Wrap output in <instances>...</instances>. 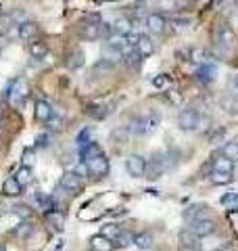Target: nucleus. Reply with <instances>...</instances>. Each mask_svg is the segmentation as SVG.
<instances>
[{
    "instance_id": "1",
    "label": "nucleus",
    "mask_w": 238,
    "mask_h": 251,
    "mask_svg": "<svg viewBox=\"0 0 238 251\" xmlns=\"http://www.w3.org/2000/svg\"><path fill=\"white\" fill-rule=\"evenodd\" d=\"M157 126H159V113L146 111V113H142L138 117H134V120L128 124V130L136 136H148L157 130Z\"/></svg>"
},
{
    "instance_id": "2",
    "label": "nucleus",
    "mask_w": 238,
    "mask_h": 251,
    "mask_svg": "<svg viewBox=\"0 0 238 251\" xmlns=\"http://www.w3.org/2000/svg\"><path fill=\"white\" fill-rule=\"evenodd\" d=\"M4 99H9L11 103H15V105L23 103V100L27 99V84H25V80H21V77L13 80L9 88L4 90Z\"/></svg>"
},
{
    "instance_id": "3",
    "label": "nucleus",
    "mask_w": 238,
    "mask_h": 251,
    "mask_svg": "<svg viewBox=\"0 0 238 251\" xmlns=\"http://www.w3.org/2000/svg\"><path fill=\"white\" fill-rule=\"evenodd\" d=\"M59 186L63 188V191L71 193V195H77L84 188V180H82V176H79V174H75L73 170H69V172H65V174L61 176Z\"/></svg>"
},
{
    "instance_id": "4",
    "label": "nucleus",
    "mask_w": 238,
    "mask_h": 251,
    "mask_svg": "<svg viewBox=\"0 0 238 251\" xmlns=\"http://www.w3.org/2000/svg\"><path fill=\"white\" fill-rule=\"evenodd\" d=\"M84 163H86V168H88V174L94 178H105L109 174V159L102 153L92 157L88 161H84Z\"/></svg>"
},
{
    "instance_id": "5",
    "label": "nucleus",
    "mask_w": 238,
    "mask_h": 251,
    "mask_svg": "<svg viewBox=\"0 0 238 251\" xmlns=\"http://www.w3.org/2000/svg\"><path fill=\"white\" fill-rule=\"evenodd\" d=\"M144 168H146V159L140 155H130L125 159V170L132 178H142L144 176Z\"/></svg>"
},
{
    "instance_id": "6",
    "label": "nucleus",
    "mask_w": 238,
    "mask_h": 251,
    "mask_svg": "<svg viewBox=\"0 0 238 251\" xmlns=\"http://www.w3.org/2000/svg\"><path fill=\"white\" fill-rule=\"evenodd\" d=\"M198 113L194 111V109H182L180 115H178V126L182 130H194L198 128Z\"/></svg>"
},
{
    "instance_id": "7",
    "label": "nucleus",
    "mask_w": 238,
    "mask_h": 251,
    "mask_svg": "<svg viewBox=\"0 0 238 251\" xmlns=\"http://www.w3.org/2000/svg\"><path fill=\"white\" fill-rule=\"evenodd\" d=\"M194 232L196 239H205L209 237V234L215 232V222L209 218H203V220H196V222H192V228H190Z\"/></svg>"
},
{
    "instance_id": "8",
    "label": "nucleus",
    "mask_w": 238,
    "mask_h": 251,
    "mask_svg": "<svg viewBox=\"0 0 238 251\" xmlns=\"http://www.w3.org/2000/svg\"><path fill=\"white\" fill-rule=\"evenodd\" d=\"M215 40L219 46H230L234 42V29L230 23H219L215 29Z\"/></svg>"
},
{
    "instance_id": "9",
    "label": "nucleus",
    "mask_w": 238,
    "mask_h": 251,
    "mask_svg": "<svg viewBox=\"0 0 238 251\" xmlns=\"http://www.w3.org/2000/svg\"><path fill=\"white\" fill-rule=\"evenodd\" d=\"M165 25H167V21H165L163 15L159 13H150L146 17V29L150 31V34H163Z\"/></svg>"
},
{
    "instance_id": "10",
    "label": "nucleus",
    "mask_w": 238,
    "mask_h": 251,
    "mask_svg": "<svg viewBox=\"0 0 238 251\" xmlns=\"http://www.w3.org/2000/svg\"><path fill=\"white\" fill-rule=\"evenodd\" d=\"M38 23H34V21H21L19 23V38L23 42H31L34 38L38 36Z\"/></svg>"
},
{
    "instance_id": "11",
    "label": "nucleus",
    "mask_w": 238,
    "mask_h": 251,
    "mask_svg": "<svg viewBox=\"0 0 238 251\" xmlns=\"http://www.w3.org/2000/svg\"><path fill=\"white\" fill-rule=\"evenodd\" d=\"M100 57H102V61L111 63V65H117L119 61H123V50H121V49H117V46L107 44V46H102Z\"/></svg>"
},
{
    "instance_id": "12",
    "label": "nucleus",
    "mask_w": 238,
    "mask_h": 251,
    "mask_svg": "<svg viewBox=\"0 0 238 251\" xmlns=\"http://www.w3.org/2000/svg\"><path fill=\"white\" fill-rule=\"evenodd\" d=\"M123 61H125V65H128L130 69H140L142 57H140V52L136 50V46H125L123 49Z\"/></svg>"
},
{
    "instance_id": "13",
    "label": "nucleus",
    "mask_w": 238,
    "mask_h": 251,
    "mask_svg": "<svg viewBox=\"0 0 238 251\" xmlns=\"http://www.w3.org/2000/svg\"><path fill=\"white\" fill-rule=\"evenodd\" d=\"M100 23H84V25H79V38L82 40H98L100 38Z\"/></svg>"
},
{
    "instance_id": "14",
    "label": "nucleus",
    "mask_w": 238,
    "mask_h": 251,
    "mask_svg": "<svg viewBox=\"0 0 238 251\" xmlns=\"http://www.w3.org/2000/svg\"><path fill=\"white\" fill-rule=\"evenodd\" d=\"M84 63H86V54H84V50H79V49H75V50H71L67 57H65V67L67 69H79V67H84Z\"/></svg>"
},
{
    "instance_id": "15",
    "label": "nucleus",
    "mask_w": 238,
    "mask_h": 251,
    "mask_svg": "<svg viewBox=\"0 0 238 251\" xmlns=\"http://www.w3.org/2000/svg\"><path fill=\"white\" fill-rule=\"evenodd\" d=\"M36 120L38 122H42V124H48L50 120H52V115H54V111H52V107L46 103V100H38L36 103Z\"/></svg>"
},
{
    "instance_id": "16",
    "label": "nucleus",
    "mask_w": 238,
    "mask_h": 251,
    "mask_svg": "<svg viewBox=\"0 0 238 251\" xmlns=\"http://www.w3.org/2000/svg\"><path fill=\"white\" fill-rule=\"evenodd\" d=\"M34 232H36V226H34V222H29V220H23V222L17 226V228L13 230L15 239H19V241H27Z\"/></svg>"
},
{
    "instance_id": "17",
    "label": "nucleus",
    "mask_w": 238,
    "mask_h": 251,
    "mask_svg": "<svg viewBox=\"0 0 238 251\" xmlns=\"http://www.w3.org/2000/svg\"><path fill=\"white\" fill-rule=\"evenodd\" d=\"M215 74H217V69H215V65H211V63H203V65L196 69V77L203 84H209L211 80H215Z\"/></svg>"
},
{
    "instance_id": "18",
    "label": "nucleus",
    "mask_w": 238,
    "mask_h": 251,
    "mask_svg": "<svg viewBox=\"0 0 238 251\" xmlns=\"http://www.w3.org/2000/svg\"><path fill=\"white\" fill-rule=\"evenodd\" d=\"M23 193V186L17 182V178H6L2 184V195L4 197H19Z\"/></svg>"
},
{
    "instance_id": "19",
    "label": "nucleus",
    "mask_w": 238,
    "mask_h": 251,
    "mask_svg": "<svg viewBox=\"0 0 238 251\" xmlns=\"http://www.w3.org/2000/svg\"><path fill=\"white\" fill-rule=\"evenodd\" d=\"M44 220H46V224H48L52 230H61L63 226H65V216H63L61 211H57V209L44 214Z\"/></svg>"
},
{
    "instance_id": "20",
    "label": "nucleus",
    "mask_w": 238,
    "mask_h": 251,
    "mask_svg": "<svg viewBox=\"0 0 238 251\" xmlns=\"http://www.w3.org/2000/svg\"><path fill=\"white\" fill-rule=\"evenodd\" d=\"M113 31H115V34H119V36H130L132 31H134V23H132V19H128V17H119V19L113 23Z\"/></svg>"
},
{
    "instance_id": "21",
    "label": "nucleus",
    "mask_w": 238,
    "mask_h": 251,
    "mask_svg": "<svg viewBox=\"0 0 238 251\" xmlns=\"http://www.w3.org/2000/svg\"><path fill=\"white\" fill-rule=\"evenodd\" d=\"M136 50L140 52L142 59H146V57H150V54L155 52V44H153V40H150L148 36H140V40L136 44Z\"/></svg>"
},
{
    "instance_id": "22",
    "label": "nucleus",
    "mask_w": 238,
    "mask_h": 251,
    "mask_svg": "<svg viewBox=\"0 0 238 251\" xmlns=\"http://www.w3.org/2000/svg\"><path fill=\"white\" fill-rule=\"evenodd\" d=\"M90 247H92V251H113V241H109V239H105L102 234H96V237H92L90 239Z\"/></svg>"
},
{
    "instance_id": "23",
    "label": "nucleus",
    "mask_w": 238,
    "mask_h": 251,
    "mask_svg": "<svg viewBox=\"0 0 238 251\" xmlns=\"http://www.w3.org/2000/svg\"><path fill=\"white\" fill-rule=\"evenodd\" d=\"M163 168H161V163H159L155 157L150 161H146V168H144V176L148 178V180H157L159 176H163Z\"/></svg>"
},
{
    "instance_id": "24",
    "label": "nucleus",
    "mask_w": 238,
    "mask_h": 251,
    "mask_svg": "<svg viewBox=\"0 0 238 251\" xmlns=\"http://www.w3.org/2000/svg\"><path fill=\"white\" fill-rule=\"evenodd\" d=\"M213 172H224V174H232L234 172V161H230L228 157H217L215 161H213Z\"/></svg>"
},
{
    "instance_id": "25",
    "label": "nucleus",
    "mask_w": 238,
    "mask_h": 251,
    "mask_svg": "<svg viewBox=\"0 0 238 251\" xmlns=\"http://www.w3.org/2000/svg\"><path fill=\"white\" fill-rule=\"evenodd\" d=\"M178 239H180V245H182V249L198 247V239L194 237V232H192V230H182Z\"/></svg>"
},
{
    "instance_id": "26",
    "label": "nucleus",
    "mask_w": 238,
    "mask_h": 251,
    "mask_svg": "<svg viewBox=\"0 0 238 251\" xmlns=\"http://www.w3.org/2000/svg\"><path fill=\"white\" fill-rule=\"evenodd\" d=\"M207 211V207L205 205H190L186 211H184V218L188 220V222H196V220H203L201 216Z\"/></svg>"
},
{
    "instance_id": "27",
    "label": "nucleus",
    "mask_w": 238,
    "mask_h": 251,
    "mask_svg": "<svg viewBox=\"0 0 238 251\" xmlns=\"http://www.w3.org/2000/svg\"><path fill=\"white\" fill-rule=\"evenodd\" d=\"M153 243H155V239L150 232H140V234H136V239H134V245L138 249H150Z\"/></svg>"
},
{
    "instance_id": "28",
    "label": "nucleus",
    "mask_w": 238,
    "mask_h": 251,
    "mask_svg": "<svg viewBox=\"0 0 238 251\" xmlns=\"http://www.w3.org/2000/svg\"><path fill=\"white\" fill-rule=\"evenodd\" d=\"M134 239H136V234L130 232V230H121L119 232V237L113 241L115 247H128V245H134Z\"/></svg>"
},
{
    "instance_id": "29",
    "label": "nucleus",
    "mask_w": 238,
    "mask_h": 251,
    "mask_svg": "<svg viewBox=\"0 0 238 251\" xmlns=\"http://www.w3.org/2000/svg\"><path fill=\"white\" fill-rule=\"evenodd\" d=\"M119 232H121V226H119V224H105V226H102V228H100V234H102V237H105V239H109V241H115L117 237H119Z\"/></svg>"
},
{
    "instance_id": "30",
    "label": "nucleus",
    "mask_w": 238,
    "mask_h": 251,
    "mask_svg": "<svg viewBox=\"0 0 238 251\" xmlns=\"http://www.w3.org/2000/svg\"><path fill=\"white\" fill-rule=\"evenodd\" d=\"M102 151H100V147L96 145V143H90V145H86L84 149H79V155H82V161H88V159H92V157H96V155H100Z\"/></svg>"
},
{
    "instance_id": "31",
    "label": "nucleus",
    "mask_w": 238,
    "mask_h": 251,
    "mask_svg": "<svg viewBox=\"0 0 238 251\" xmlns=\"http://www.w3.org/2000/svg\"><path fill=\"white\" fill-rule=\"evenodd\" d=\"M46 52H48V46H46V42H29V54L34 59L46 57Z\"/></svg>"
},
{
    "instance_id": "32",
    "label": "nucleus",
    "mask_w": 238,
    "mask_h": 251,
    "mask_svg": "<svg viewBox=\"0 0 238 251\" xmlns=\"http://www.w3.org/2000/svg\"><path fill=\"white\" fill-rule=\"evenodd\" d=\"M221 155L236 163L238 161V143H236V140H232V143H226L224 149H221Z\"/></svg>"
},
{
    "instance_id": "33",
    "label": "nucleus",
    "mask_w": 238,
    "mask_h": 251,
    "mask_svg": "<svg viewBox=\"0 0 238 251\" xmlns=\"http://www.w3.org/2000/svg\"><path fill=\"white\" fill-rule=\"evenodd\" d=\"M109 105H92L88 107V115L94 117V120H102V117H107L109 115Z\"/></svg>"
},
{
    "instance_id": "34",
    "label": "nucleus",
    "mask_w": 238,
    "mask_h": 251,
    "mask_svg": "<svg viewBox=\"0 0 238 251\" xmlns=\"http://www.w3.org/2000/svg\"><path fill=\"white\" fill-rule=\"evenodd\" d=\"M15 178H17V182H19L23 188L29 186V184H31V180H34V176H31V168H21Z\"/></svg>"
},
{
    "instance_id": "35",
    "label": "nucleus",
    "mask_w": 238,
    "mask_h": 251,
    "mask_svg": "<svg viewBox=\"0 0 238 251\" xmlns=\"http://www.w3.org/2000/svg\"><path fill=\"white\" fill-rule=\"evenodd\" d=\"M211 182L215 186H224L232 182V174H224V172H213L211 174Z\"/></svg>"
},
{
    "instance_id": "36",
    "label": "nucleus",
    "mask_w": 238,
    "mask_h": 251,
    "mask_svg": "<svg viewBox=\"0 0 238 251\" xmlns=\"http://www.w3.org/2000/svg\"><path fill=\"white\" fill-rule=\"evenodd\" d=\"M113 67H115V65H111V63H107V61H102V59H100L96 65L92 67V74H94V75H107Z\"/></svg>"
},
{
    "instance_id": "37",
    "label": "nucleus",
    "mask_w": 238,
    "mask_h": 251,
    "mask_svg": "<svg viewBox=\"0 0 238 251\" xmlns=\"http://www.w3.org/2000/svg\"><path fill=\"white\" fill-rule=\"evenodd\" d=\"M190 61H194V63H209V57H207V52H205L203 49H192L190 50Z\"/></svg>"
},
{
    "instance_id": "38",
    "label": "nucleus",
    "mask_w": 238,
    "mask_h": 251,
    "mask_svg": "<svg viewBox=\"0 0 238 251\" xmlns=\"http://www.w3.org/2000/svg\"><path fill=\"white\" fill-rule=\"evenodd\" d=\"M221 203H224V205H230V209L238 207V193H236V191L226 193L224 197H221Z\"/></svg>"
},
{
    "instance_id": "39",
    "label": "nucleus",
    "mask_w": 238,
    "mask_h": 251,
    "mask_svg": "<svg viewBox=\"0 0 238 251\" xmlns=\"http://www.w3.org/2000/svg\"><path fill=\"white\" fill-rule=\"evenodd\" d=\"M13 214L21 218V220H29L31 218V207L29 205H15L13 207Z\"/></svg>"
},
{
    "instance_id": "40",
    "label": "nucleus",
    "mask_w": 238,
    "mask_h": 251,
    "mask_svg": "<svg viewBox=\"0 0 238 251\" xmlns=\"http://www.w3.org/2000/svg\"><path fill=\"white\" fill-rule=\"evenodd\" d=\"M169 75H165V74H161V75H155L153 77V86L155 88H159V90H163V88H167L169 86Z\"/></svg>"
},
{
    "instance_id": "41",
    "label": "nucleus",
    "mask_w": 238,
    "mask_h": 251,
    "mask_svg": "<svg viewBox=\"0 0 238 251\" xmlns=\"http://www.w3.org/2000/svg\"><path fill=\"white\" fill-rule=\"evenodd\" d=\"M169 23H171V27L176 31H182V29H186L190 25V19H186V17H173Z\"/></svg>"
},
{
    "instance_id": "42",
    "label": "nucleus",
    "mask_w": 238,
    "mask_h": 251,
    "mask_svg": "<svg viewBox=\"0 0 238 251\" xmlns=\"http://www.w3.org/2000/svg\"><path fill=\"white\" fill-rule=\"evenodd\" d=\"M90 143H92V140H90V130L86 128V130H82L77 134V145H79V149H84L86 145H90Z\"/></svg>"
},
{
    "instance_id": "43",
    "label": "nucleus",
    "mask_w": 238,
    "mask_h": 251,
    "mask_svg": "<svg viewBox=\"0 0 238 251\" xmlns=\"http://www.w3.org/2000/svg\"><path fill=\"white\" fill-rule=\"evenodd\" d=\"M221 107H224L226 109V111H236V109H238V100L236 99H230V97H226L224 100H221Z\"/></svg>"
},
{
    "instance_id": "44",
    "label": "nucleus",
    "mask_w": 238,
    "mask_h": 251,
    "mask_svg": "<svg viewBox=\"0 0 238 251\" xmlns=\"http://www.w3.org/2000/svg\"><path fill=\"white\" fill-rule=\"evenodd\" d=\"M21 161H23V168H31V163H34V149H25Z\"/></svg>"
},
{
    "instance_id": "45",
    "label": "nucleus",
    "mask_w": 238,
    "mask_h": 251,
    "mask_svg": "<svg viewBox=\"0 0 238 251\" xmlns=\"http://www.w3.org/2000/svg\"><path fill=\"white\" fill-rule=\"evenodd\" d=\"M98 27H100V38H107V40L115 34V31H113V25H111V23H100Z\"/></svg>"
},
{
    "instance_id": "46",
    "label": "nucleus",
    "mask_w": 238,
    "mask_h": 251,
    "mask_svg": "<svg viewBox=\"0 0 238 251\" xmlns=\"http://www.w3.org/2000/svg\"><path fill=\"white\" fill-rule=\"evenodd\" d=\"M178 4V0H159V6H161L163 11H173Z\"/></svg>"
},
{
    "instance_id": "47",
    "label": "nucleus",
    "mask_w": 238,
    "mask_h": 251,
    "mask_svg": "<svg viewBox=\"0 0 238 251\" xmlns=\"http://www.w3.org/2000/svg\"><path fill=\"white\" fill-rule=\"evenodd\" d=\"M48 134H42V136H38V147H48Z\"/></svg>"
},
{
    "instance_id": "48",
    "label": "nucleus",
    "mask_w": 238,
    "mask_h": 251,
    "mask_svg": "<svg viewBox=\"0 0 238 251\" xmlns=\"http://www.w3.org/2000/svg\"><path fill=\"white\" fill-rule=\"evenodd\" d=\"M182 251H198L196 247H190V249H182Z\"/></svg>"
},
{
    "instance_id": "49",
    "label": "nucleus",
    "mask_w": 238,
    "mask_h": 251,
    "mask_svg": "<svg viewBox=\"0 0 238 251\" xmlns=\"http://www.w3.org/2000/svg\"><path fill=\"white\" fill-rule=\"evenodd\" d=\"M2 113H4V109H2V105H0V120H2Z\"/></svg>"
},
{
    "instance_id": "50",
    "label": "nucleus",
    "mask_w": 238,
    "mask_h": 251,
    "mask_svg": "<svg viewBox=\"0 0 238 251\" xmlns=\"http://www.w3.org/2000/svg\"><path fill=\"white\" fill-rule=\"evenodd\" d=\"M234 84H236V86H238V75H234Z\"/></svg>"
},
{
    "instance_id": "51",
    "label": "nucleus",
    "mask_w": 238,
    "mask_h": 251,
    "mask_svg": "<svg viewBox=\"0 0 238 251\" xmlns=\"http://www.w3.org/2000/svg\"><path fill=\"white\" fill-rule=\"evenodd\" d=\"M0 251H6V249H4V247H0Z\"/></svg>"
},
{
    "instance_id": "52",
    "label": "nucleus",
    "mask_w": 238,
    "mask_h": 251,
    "mask_svg": "<svg viewBox=\"0 0 238 251\" xmlns=\"http://www.w3.org/2000/svg\"><path fill=\"white\" fill-rule=\"evenodd\" d=\"M138 2H146V0H138Z\"/></svg>"
},
{
    "instance_id": "53",
    "label": "nucleus",
    "mask_w": 238,
    "mask_h": 251,
    "mask_svg": "<svg viewBox=\"0 0 238 251\" xmlns=\"http://www.w3.org/2000/svg\"><path fill=\"white\" fill-rule=\"evenodd\" d=\"M0 44H2V42H0Z\"/></svg>"
}]
</instances>
